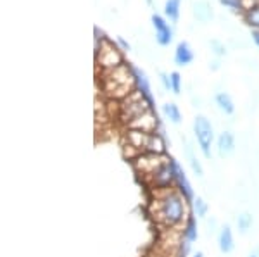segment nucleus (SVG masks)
Returning <instances> with one entry per match:
<instances>
[{"instance_id":"nucleus-1","label":"nucleus","mask_w":259,"mask_h":257,"mask_svg":"<svg viewBox=\"0 0 259 257\" xmlns=\"http://www.w3.org/2000/svg\"><path fill=\"white\" fill-rule=\"evenodd\" d=\"M187 205L189 200L177 188L156 190V195L150 204V214L154 221L164 230H177L187 221Z\"/></svg>"},{"instance_id":"nucleus-2","label":"nucleus","mask_w":259,"mask_h":257,"mask_svg":"<svg viewBox=\"0 0 259 257\" xmlns=\"http://www.w3.org/2000/svg\"><path fill=\"white\" fill-rule=\"evenodd\" d=\"M106 90L112 97H128L132 92H135V76H133V69L119 66L116 69L106 73Z\"/></svg>"},{"instance_id":"nucleus-3","label":"nucleus","mask_w":259,"mask_h":257,"mask_svg":"<svg viewBox=\"0 0 259 257\" xmlns=\"http://www.w3.org/2000/svg\"><path fill=\"white\" fill-rule=\"evenodd\" d=\"M147 111H150V102L139 90H135L128 97H124V102L121 106V118H123L124 123L130 124L133 119H137L139 116L147 113Z\"/></svg>"},{"instance_id":"nucleus-4","label":"nucleus","mask_w":259,"mask_h":257,"mask_svg":"<svg viewBox=\"0 0 259 257\" xmlns=\"http://www.w3.org/2000/svg\"><path fill=\"white\" fill-rule=\"evenodd\" d=\"M194 135L199 143V148L206 159H211V147L214 142V130L206 116H197L194 119Z\"/></svg>"},{"instance_id":"nucleus-5","label":"nucleus","mask_w":259,"mask_h":257,"mask_svg":"<svg viewBox=\"0 0 259 257\" xmlns=\"http://www.w3.org/2000/svg\"><path fill=\"white\" fill-rule=\"evenodd\" d=\"M97 62L102 68H106L107 71L116 69L121 66V56L118 48L114 45H111L109 41H104V45L100 47V54H97Z\"/></svg>"},{"instance_id":"nucleus-6","label":"nucleus","mask_w":259,"mask_h":257,"mask_svg":"<svg viewBox=\"0 0 259 257\" xmlns=\"http://www.w3.org/2000/svg\"><path fill=\"white\" fill-rule=\"evenodd\" d=\"M173 169H175V188L189 200V204H192V200L195 198L194 188H192V185L185 175V171H183V168L175 159H173Z\"/></svg>"},{"instance_id":"nucleus-7","label":"nucleus","mask_w":259,"mask_h":257,"mask_svg":"<svg viewBox=\"0 0 259 257\" xmlns=\"http://www.w3.org/2000/svg\"><path fill=\"white\" fill-rule=\"evenodd\" d=\"M150 136H152V133H145V131L132 130V128H130L128 133H126V142H128L126 147L137 150L139 154H145L149 148Z\"/></svg>"},{"instance_id":"nucleus-8","label":"nucleus","mask_w":259,"mask_h":257,"mask_svg":"<svg viewBox=\"0 0 259 257\" xmlns=\"http://www.w3.org/2000/svg\"><path fill=\"white\" fill-rule=\"evenodd\" d=\"M156 119L157 118L152 114V111H147V113L139 116L137 119H133V121L128 124V128H132V130H139V131H145V133H156V128H157Z\"/></svg>"},{"instance_id":"nucleus-9","label":"nucleus","mask_w":259,"mask_h":257,"mask_svg":"<svg viewBox=\"0 0 259 257\" xmlns=\"http://www.w3.org/2000/svg\"><path fill=\"white\" fill-rule=\"evenodd\" d=\"M152 24L154 28H156V40L159 45H168L171 43V40H173V31H171V28L168 26V23H166L164 19L161 18V16L154 14L152 16Z\"/></svg>"},{"instance_id":"nucleus-10","label":"nucleus","mask_w":259,"mask_h":257,"mask_svg":"<svg viewBox=\"0 0 259 257\" xmlns=\"http://www.w3.org/2000/svg\"><path fill=\"white\" fill-rule=\"evenodd\" d=\"M216 150H218V156L221 159L232 156L235 152V136L230 133V131L220 133L218 140H216Z\"/></svg>"},{"instance_id":"nucleus-11","label":"nucleus","mask_w":259,"mask_h":257,"mask_svg":"<svg viewBox=\"0 0 259 257\" xmlns=\"http://www.w3.org/2000/svg\"><path fill=\"white\" fill-rule=\"evenodd\" d=\"M218 247L223 254H230L235 248V238H233V231L228 225L220 228L218 233Z\"/></svg>"},{"instance_id":"nucleus-12","label":"nucleus","mask_w":259,"mask_h":257,"mask_svg":"<svg viewBox=\"0 0 259 257\" xmlns=\"http://www.w3.org/2000/svg\"><path fill=\"white\" fill-rule=\"evenodd\" d=\"M132 69H133V76H135L137 90L152 104V93H150V85H149V80H147V76H145V73L139 68H132Z\"/></svg>"},{"instance_id":"nucleus-13","label":"nucleus","mask_w":259,"mask_h":257,"mask_svg":"<svg viewBox=\"0 0 259 257\" xmlns=\"http://www.w3.org/2000/svg\"><path fill=\"white\" fill-rule=\"evenodd\" d=\"M192 61H194V52H192L190 45L187 43V41L178 43L177 50H175V62H177L178 66H187V64H190Z\"/></svg>"},{"instance_id":"nucleus-14","label":"nucleus","mask_w":259,"mask_h":257,"mask_svg":"<svg viewBox=\"0 0 259 257\" xmlns=\"http://www.w3.org/2000/svg\"><path fill=\"white\" fill-rule=\"evenodd\" d=\"M199 237V231H197V218L192 214V216L187 218V221L183 223V231H182V238L187 240V242L194 243L195 240Z\"/></svg>"},{"instance_id":"nucleus-15","label":"nucleus","mask_w":259,"mask_h":257,"mask_svg":"<svg viewBox=\"0 0 259 257\" xmlns=\"http://www.w3.org/2000/svg\"><path fill=\"white\" fill-rule=\"evenodd\" d=\"M216 106L220 107V111L221 113H225V114H233V111H235V106H233V100H232V97H230L228 93H225V92H220V93H216Z\"/></svg>"},{"instance_id":"nucleus-16","label":"nucleus","mask_w":259,"mask_h":257,"mask_svg":"<svg viewBox=\"0 0 259 257\" xmlns=\"http://www.w3.org/2000/svg\"><path fill=\"white\" fill-rule=\"evenodd\" d=\"M162 114L166 116V119H169L173 124H180L182 123V113H180L178 106L173 102H168L162 106Z\"/></svg>"},{"instance_id":"nucleus-17","label":"nucleus","mask_w":259,"mask_h":257,"mask_svg":"<svg viewBox=\"0 0 259 257\" xmlns=\"http://www.w3.org/2000/svg\"><path fill=\"white\" fill-rule=\"evenodd\" d=\"M185 154H187V159H189V164H190V168H192V171L195 173V176H202L204 175V169H202V164H200V161L195 157L194 154V148L190 147L189 143H187V147H185Z\"/></svg>"},{"instance_id":"nucleus-18","label":"nucleus","mask_w":259,"mask_h":257,"mask_svg":"<svg viewBox=\"0 0 259 257\" xmlns=\"http://www.w3.org/2000/svg\"><path fill=\"white\" fill-rule=\"evenodd\" d=\"M192 211H194V216H195V218L204 219V218L207 216V211H209V205H207V202L204 200L202 197H195L194 200H192Z\"/></svg>"},{"instance_id":"nucleus-19","label":"nucleus","mask_w":259,"mask_h":257,"mask_svg":"<svg viewBox=\"0 0 259 257\" xmlns=\"http://www.w3.org/2000/svg\"><path fill=\"white\" fill-rule=\"evenodd\" d=\"M180 4H182V0H166L164 14L168 16L171 21H178V18H180Z\"/></svg>"},{"instance_id":"nucleus-20","label":"nucleus","mask_w":259,"mask_h":257,"mask_svg":"<svg viewBox=\"0 0 259 257\" xmlns=\"http://www.w3.org/2000/svg\"><path fill=\"white\" fill-rule=\"evenodd\" d=\"M252 223H254V218L252 214L249 213H242L239 218H237V228H239L240 233H247V231L252 228Z\"/></svg>"},{"instance_id":"nucleus-21","label":"nucleus","mask_w":259,"mask_h":257,"mask_svg":"<svg viewBox=\"0 0 259 257\" xmlns=\"http://www.w3.org/2000/svg\"><path fill=\"white\" fill-rule=\"evenodd\" d=\"M195 16H197V19L199 21H202V23H206L207 19L211 18V9H209V6H207L206 2H199V4H195Z\"/></svg>"},{"instance_id":"nucleus-22","label":"nucleus","mask_w":259,"mask_h":257,"mask_svg":"<svg viewBox=\"0 0 259 257\" xmlns=\"http://www.w3.org/2000/svg\"><path fill=\"white\" fill-rule=\"evenodd\" d=\"M245 21H247V24L259 30V6L249 7L247 12H245Z\"/></svg>"},{"instance_id":"nucleus-23","label":"nucleus","mask_w":259,"mask_h":257,"mask_svg":"<svg viewBox=\"0 0 259 257\" xmlns=\"http://www.w3.org/2000/svg\"><path fill=\"white\" fill-rule=\"evenodd\" d=\"M169 76H171V92L178 95L182 92V76H180V73H177V71L171 73Z\"/></svg>"},{"instance_id":"nucleus-24","label":"nucleus","mask_w":259,"mask_h":257,"mask_svg":"<svg viewBox=\"0 0 259 257\" xmlns=\"http://www.w3.org/2000/svg\"><path fill=\"white\" fill-rule=\"evenodd\" d=\"M223 6L232 7V9H240L242 7V0H220Z\"/></svg>"},{"instance_id":"nucleus-25","label":"nucleus","mask_w":259,"mask_h":257,"mask_svg":"<svg viewBox=\"0 0 259 257\" xmlns=\"http://www.w3.org/2000/svg\"><path fill=\"white\" fill-rule=\"evenodd\" d=\"M161 83L166 90H171V76L166 73H161Z\"/></svg>"},{"instance_id":"nucleus-26","label":"nucleus","mask_w":259,"mask_h":257,"mask_svg":"<svg viewBox=\"0 0 259 257\" xmlns=\"http://www.w3.org/2000/svg\"><path fill=\"white\" fill-rule=\"evenodd\" d=\"M211 45H212V47H214V48H216V50H214V52H216V54H218V56H223V54H225V48H223V47H221V45L218 43V41H212V43H211Z\"/></svg>"},{"instance_id":"nucleus-27","label":"nucleus","mask_w":259,"mask_h":257,"mask_svg":"<svg viewBox=\"0 0 259 257\" xmlns=\"http://www.w3.org/2000/svg\"><path fill=\"white\" fill-rule=\"evenodd\" d=\"M252 40L256 41V45L259 47V30H252Z\"/></svg>"},{"instance_id":"nucleus-28","label":"nucleus","mask_w":259,"mask_h":257,"mask_svg":"<svg viewBox=\"0 0 259 257\" xmlns=\"http://www.w3.org/2000/svg\"><path fill=\"white\" fill-rule=\"evenodd\" d=\"M249 257H259V248H256V250H252V252H250Z\"/></svg>"},{"instance_id":"nucleus-29","label":"nucleus","mask_w":259,"mask_h":257,"mask_svg":"<svg viewBox=\"0 0 259 257\" xmlns=\"http://www.w3.org/2000/svg\"><path fill=\"white\" fill-rule=\"evenodd\" d=\"M119 43H121V45H123V47H124V48H126V50H128V48H130V45H128V43H126V41H124L123 38H119Z\"/></svg>"},{"instance_id":"nucleus-30","label":"nucleus","mask_w":259,"mask_h":257,"mask_svg":"<svg viewBox=\"0 0 259 257\" xmlns=\"http://www.w3.org/2000/svg\"><path fill=\"white\" fill-rule=\"evenodd\" d=\"M194 257H204V254H202V252H197V254H195Z\"/></svg>"},{"instance_id":"nucleus-31","label":"nucleus","mask_w":259,"mask_h":257,"mask_svg":"<svg viewBox=\"0 0 259 257\" xmlns=\"http://www.w3.org/2000/svg\"><path fill=\"white\" fill-rule=\"evenodd\" d=\"M177 257H183V255H177Z\"/></svg>"}]
</instances>
